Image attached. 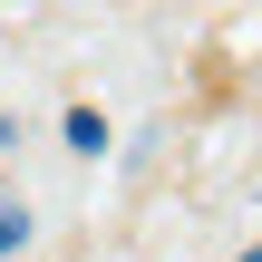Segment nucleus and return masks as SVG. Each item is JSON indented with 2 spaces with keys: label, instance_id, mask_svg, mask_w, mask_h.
<instances>
[{
  "label": "nucleus",
  "instance_id": "f257e3e1",
  "mask_svg": "<svg viewBox=\"0 0 262 262\" xmlns=\"http://www.w3.org/2000/svg\"><path fill=\"white\" fill-rule=\"evenodd\" d=\"M68 146L97 156V146H107V117H97V107H68Z\"/></svg>",
  "mask_w": 262,
  "mask_h": 262
},
{
  "label": "nucleus",
  "instance_id": "f03ea898",
  "mask_svg": "<svg viewBox=\"0 0 262 262\" xmlns=\"http://www.w3.org/2000/svg\"><path fill=\"white\" fill-rule=\"evenodd\" d=\"M19 243H29V204H10V194H0V253H19Z\"/></svg>",
  "mask_w": 262,
  "mask_h": 262
},
{
  "label": "nucleus",
  "instance_id": "7ed1b4c3",
  "mask_svg": "<svg viewBox=\"0 0 262 262\" xmlns=\"http://www.w3.org/2000/svg\"><path fill=\"white\" fill-rule=\"evenodd\" d=\"M243 262H262V243H243Z\"/></svg>",
  "mask_w": 262,
  "mask_h": 262
}]
</instances>
